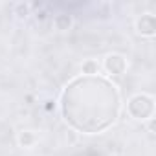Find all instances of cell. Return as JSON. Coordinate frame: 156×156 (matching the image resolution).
Instances as JSON below:
<instances>
[{
    "label": "cell",
    "mask_w": 156,
    "mask_h": 156,
    "mask_svg": "<svg viewBox=\"0 0 156 156\" xmlns=\"http://www.w3.org/2000/svg\"><path fill=\"white\" fill-rule=\"evenodd\" d=\"M59 108L64 123L73 130L101 134L119 118V88L105 75H75L61 92Z\"/></svg>",
    "instance_id": "obj_1"
},
{
    "label": "cell",
    "mask_w": 156,
    "mask_h": 156,
    "mask_svg": "<svg viewBox=\"0 0 156 156\" xmlns=\"http://www.w3.org/2000/svg\"><path fill=\"white\" fill-rule=\"evenodd\" d=\"M154 112H156V101L154 96L151 94L140 92L130 96L127 101V114L136 121H149L154 118Z\"/></svg>",
    "instance_id": "obj_2"
},
{
    "label": "cell",
    "mask_w": 156,
    "mask_h": 156,
    "mask_svg": "<svg viewBox=\"0 0 156 156\" xmlns=\"http://www.w3.org/2000/svg\"><path fill=\"white\" fill-rule=\"evenodd\" d=\"M103 72L108 75V77H116V75H123L129 68V61L125 55L121 53H108L105 59H103V64H101Z\"/></svg>",
    "instance_id": "obj_3"
},
{
    "label": "cell",
    "mask_w": 156,
    "mask_h": 156,
    "mask_svg": "<svg viewBox=\"0 0 156 156\" xmlns=\"http://www.w3.org/2000/svg\"><path fill=\"white\" fill-rule=\"evenodd\" d=\"M136 31L145 39H152L156 35V17L152 13H143L141 17H138Z\"/></svg>",
    "instance_id": "obj_4"
},
{
    "label": "cell",
    "mask_w": 156,
    "mask_h": 156,
    "mask_svg": "<svg viewBox=\"0 0 156 156\" xmlns=\"http://www.w3.org/2000/svg\"><path fill=\"white\" fill-rule=\"evenodd\" d=\"M51 24H53V28L57 31H68L72 28V24H73V19L68 13H57L53 17V20H51Z\"/></svg>",
    "instance_id": "obj_5"
},
{
    "label": "cell",
    "mask_w": 156,
    "mask_h": 156,
    "mask_svg": "<svg viewBox=\"0 0 156 156\" xmlns=\"http://www.w3.org/2000/svg\"><path fill=\"white\" fill-rule=\"evenodd\" d=\"M37 134L33 132V130H22V132H19V136H17V143H19V147H22V149H31L35 143H37Z\"/></svg>",
    "instance_id": "obj_6"
},
{
    "label": "cell",
    "mask_w": 156,
    "mask_h": 156,
    "mask_svg": "<svg viewBox=\"0 0 156 156\" xmlns=\"http://www.w3.org/2000/svg\"><path fill=\"white\" fill-rule=\"evenodd\" d=\"M81 75H99V62L96 59H87L81 64Z\"/></svg>",
    "instance_id": "obj_7"
},
{
    "label": "cell",
    "mask_w": 156,
    "mask_h": 156,
    "mask_svg": "<svg viewBox=\"0 0 156 156\" xmlns=\"http://www.w3.org/2000/svg\"><path fill=\"white\" fill-rule=\"evenodd\" d=\"M15 15L19 17V19H28L30 15H31V4H28V2H19V4H15Z\"/></svg>",
    "instance_id": "obj_8"
},
{
    "label": "cell",
    "mask_w": 156,
    "mask_h": 156,
    "mask_svg": "<svg viewBox=\"0 0 156 156\" xmlns=\"http://www.w3.org/2000/svg\"><path fill=\"white\" fill-rule=\"evenodd\" d=\"M147 127H149V132H154V118L147 121Z\"/></svg>",
    "instance_id": "obj_9"
},
{
    "label": "cell",
    "mask_w": 156,
    "mask_h": 156,
    "mask_svg": "<svg viewBox=\"0 0 156 156\" xmlns=\"http://www.w3.org/2000/svg\"><path fill=\"white\" fill-rule=\"evenodd\" d=\"M46 103H48V105H46V110H51V103H53V101H46Z\"/></svg>",
    "instance_id": "obj_10"
}]
</instances>
